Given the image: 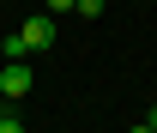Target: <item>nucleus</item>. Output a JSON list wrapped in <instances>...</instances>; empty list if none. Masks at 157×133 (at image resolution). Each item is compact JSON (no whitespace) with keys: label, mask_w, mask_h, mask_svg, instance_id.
I'll return each mask as SVG.
<instances>
[{"label":"nucleus","mask_w":157,"mask_h":133,"mask_svg":"<svg viewBox=\"0 0 157 133\" xmlns=\"http://www.w3.org/2000/svg\"><path fill=\"white\" fill-rule=\"evenodd\" d=\"M42 12H48V18H60V12H73V0H42Z\"/></svg>","instance_id":"7ed1b4c3"},{"label":"nucleus","mask_w":157,"mask_h":133,"mask_svg":"<svg viewBox=\"0 0 157 133\" xmlns=\"http://www.w3.org/2000/svg\"><path fill=\"white\" fill-rule=\"evenodd\" d=\"M30 85H36L30 67H24V61H6V73H0V97H24Z\"/></svg>","instance_id":"f03ea898"},{"label":"nucleus","mask_w":157,"mask_h":133,"mask_svg":"<svg viewBox=\"0 0 157 133\" xmlns=\"http://www.w3.org/2000/svg\"><path fill=\"white\" fill-rule=\"evenodd\" d=\"M0 133H24V127H18V121H12V115H0Z\"/></svg>","instance_id":"39448f33"},{"label":"nucleus","mask_w":157,"mask_h":133,"mask_svg":"<svg viewBox=\"0 0 157 133\" xmlns=\"http://www.w3.org/2000/svg\"><path fill=\"white\" fill-rule=\"evenodd\" d=\"M145 127H151V133H157V109H151V115H145Z\"/></svg>","instance_id":"423d86ee"},{"label":"nucleus","mask_w":157,"mask_h":133,"mask_svg":"<svg viewBox=\"0 0 157 133\" xmlns=\"http://www.w3.org/2000/svg\"><path fill=\"white\" fill-rule=\"evenodd\" d=\"M18 37H24V55H36V49H48V42H55V18H48V12H36Z\"/></svg>","instance_id":"f257e3e1"},{"label":"nucleus","mask_w":157,"mask_h":133,"mask_svg":"<svg viewBox=\"0 0 157 133\" xmlns=\"http://www.w3.org/2000/svg\"><path fill=\"white\" fill-rule=\"evenodd\" d=\"M73 12H85V18H97V12H103V0H73Z\"/></svg>","instance_id":"20e7f679"}]
</instances>
